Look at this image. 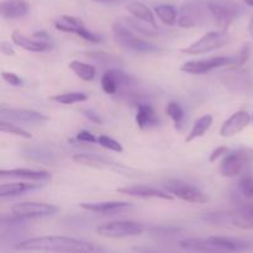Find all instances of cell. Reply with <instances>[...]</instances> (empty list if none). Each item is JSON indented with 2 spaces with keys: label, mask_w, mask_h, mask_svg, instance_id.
<instances>
[{
  "label": "cell",
  "mask_w": 253,
  "mask_h": 253,
  "mask_svg": "<svg viewBox=\"0 0 253 253\" xmlns=\"http://www.w3.org/2000/svg\"><path fill=\"white\" fill-rule=\"evenodd\" d=\"M0 51H1L2 54H5V56H14L15 54V49L12 48L11 44L9 43V42H5L2 41L1 43H0Z\"/></svg>",
  "instance_id": "obj_46"
},
{
  "label": "cell",
  "mask_w": 253,
  "mask_h": 253,
  "mask_svg": "<svg viewBox=\"0 0 253 253\" xmlns=\"http://www.w3.org/2000/svg\"><path fill=\"white\" fill-rule=\"evenodd\" d=\"M113 37L115 43L127 52H133V53H158V52H162L161 47L136 36L131 31L130 27H127L121 21L114 22Z\"/></svg>",
  "instance_id": "obj_2"
},
{
  "label": "cell",
  "mask_w": 253,
  "mask_h": 253,
  "mask_svg": "<svg viewBox=\"0 0 253 253\" xmlns=\"http://www.w3.org/2000/svg\"><path fill=\"white\" fill-rule=\"evenodd\" d=\"M249 32H250V35H251L252 39H253V16H252V19L250 20V24H249Z\"/></svg>",
  "instance_id": "obj_47"
},
{
  "label": "cell",
  "mask_w": 253,
  "mask_h": 253,
  "mask_svg": "<svg viewBox=\"0 0 253 253\" xmlns=\"http://www.w3.org/2000/svg\"><path fill=\"white\" fill-rule=\"evenodd\" d=\"M98 143L101 146V147L106 148V150L114 151V152L121 153V152H123V150H124L120 142H118L116 140H114V138L109 137V136H105V135L99 136Z\"/></svg>",
  "instance_id": "obj_39"
},
{
  "label": "cell",
  "mask_w": 253,
  "mask_h": 253,
  "mask_svg": "<svg viewBox=\"0 0 253 253\" xmlns=\"http://www.w3.org/2000/svg\"><path fill=\"white\" fill-rule=\"evenodd\" d=\"M1 78L6 82L7 84L12 86H22L24 85V81L20 76H17L14 72H1Z\"/></svg>",
  "instance_id": "obj_41"
},
{
  "label": "cell",
  "mask_w": 253,
  "mask_h": 253,
  "mask_svg": "<svg viewBox=\"0 0 253 253\" xmlns=\"http://www.w3.org/2000/svg\"><path fill=\"white\" fill-rule=\"evenodd\" d=\"M133 205L127 202H96V203H82V209L86 211L96 212V214H115V212L125 211L131 209Z\"/></svg>",
  "instance_id": "obj_18"
},
{
  "label": "cell",
  "mask_w": 253,
  "mask_h": 253,
  "mask_svg": "<svg viewBox=\"0 0 253 253\" xmlns=\"http://www.w3.org/2000/svg\"><path fill=\"white\" fill-rule=\"evenodd\" d=\"M212 120L214 119H212L211 115H203L202 118L198 119L194 123V125H193L190 132L188 133L187 138H185V142H192V141L197 140V138L203 137L205 135V132L211 127Z\"/></svg>",
  "instance_id": "obj_29"
},
{
  "label": "cell",
  "mask_w": 253,
  "mask_h": 253,
  "mask_svg": "<svg viewBox=\"0 0 253 253\" xmlns=\"http://www.w3.org/2000/svg\"><path fill=\"white\" fill-rule=\"evenodd\" d=\"M245 2H246L247 5H250V6H253V0H244Z\"/></svg>",
  "instance_id": "obj_49"
},
{
  "label": "cell",
  "mask_w": 253,
  "mask_h": 253,
  "mask_svg": "<svg viewBox=\"0 0 253 253\" xmlns=\"http://www.w3.org/2000/svg\"><path fill=\"white\" fill-rule=\"evenodd\" d=\"M183 232L179 227L173 226H155L150 230V235L156 241H172L173 239L178 237Z\"/></svg>",
  "instance_id": "obj_33"
},
{
  "label": "cell",
  "mask_w": 253,
  "mask_h": 253,
  "mask_svg": "<svg viewBox=\"0 0 253 253\" xmlns=\"http://www.w3.org/2000/svg\"><path fill=\"white\" fill-rule=\"evenodd\" d=\"M76 138H77V141H79V142H84V143H95V142H98V138H96L95 136H94L93 133H91L90 131H88V130L79 131V132L77 133Z\"/></svg>",
  "instance_id": "obj_42"
},
{
  "label": "cell",
  "mask_w": 253,
  "mask_h": 253,
  "mask_svg": "<svg viewBox=\"0 0 253 253\" xmlns=\"http://www.w3.org/2000/svg\"><path fill=\"white\" fill-rule=\"evenodd\" d=\"M210 14L219 30L227 31L232 22L244 12L241 4L236 0H207Z\"/></svg>",
  "instance_id": "obj_5"
},
{
  "label": "cell",
  "mask_w": 253,
  "mask_h": 253,
  "mask_svg": "<svg viewBox=\"0 0 253 253\" xmlns=\"http://www.w3.org/2000/svg\"><path fill=\"white\" fill-rule=\"evenodd\" d=\"M51 173L46 170L29 169V168H15V169H1L0 178H20V179L35 180V182H47L51 179Z\"/></svg>",
  "instance_id": "obj_20"
},
{
  "label": "cell",
  "mask_w": 253,
  "mask_h": 253,
  "mask_svg": "<svg viewBox=\"0 0 253 253\" xmlns=\"http://www.w3.org/2000/svg\"><path fill=\"white\" fill-rule=\"evenodd\" d=\"M121 22L126 25L127 27H130L133 31H137L141 35H147V36H157L158 34H161V31L158 30V27L152 26V25L147 24L145 21H141L138 19H131V17H124L120 20Z\"/></svg>",
  "instance_id": "obj_30"
},
{
  "label": "cell",
  "mask_w": 253,
  "mask_h": 253,
  "mask_svg": "<svg viewBox=\"0 0 253 253\" xmlns=\"http://www.w3.org/2000/svg\"><path fill=\"white\" fill-rule=\"evenodd\" d=\"M41 187L42 184H35V183H6L0 187V198L5 199V198L17 197L26 192L40 189Z\"/></svg>",
  "instance_id": "obj_26"
},
{
  "label": "cell",
  "mask_w": 253,
  "mask_h": 253,
  "mask_svg": "<svg viewBox=\"0 0 253 253\" xmlns=\"http://www.w3.org/2000/svg\"><path fill=\"white\" fill-rule=\"evenodd\" d=\"M69 69L83 81H91L95 77L96 72L95 67L81 61H72L69 63Z\"/></svg>",
  "instance_id": "obj_34"
},
{
  "label": "cell",
  "mask_w": 253,
  "mask_h": 253,
  "mask_svg": "<svg viewBox=\"0 0 253 253\" xmlns=\"http://www.w3.org/2000/svg\"><path fill=\"white\" fill-rule=\"evenodd\" d=\"M0 130H1L2 132H7V133H11V135L20 136V137L27 138V140L32 138V135L29 132V131L24 130V128L20 127V126L14 125L12 123H10V121H6V120L0 121Z\"/></svg>",
  "instance_id": "obj_38"
},
{
  "label": "cell",
  "mask_w": 253,
  "mask_h": 253,
  "mask_svg": "<svg viewBox=\"0 0 253 253\" xmlns=\"http://www.w3.org/2000/svg\"><path fill=\"white\" fill-rule=\"evenodd\" d=\"M72 160L76 163L82 166H88V167L93 168H113V169H118L120 165L114 162L111 158L105 157L103 155H95V153H77L72 157Z\"/></svg>",
  "instance_id": "obj_19"
},
{
  "label": "cell",
  "mask_w": 253,
  "mask_h": 253,
  "mask_svg": "<svg viewBox=\"0 0 253 253\" xmlns=\"http://www.w3.org/2000/svg\"><path fill=\"white\" fill-rule=\"evenodd\" d=\"M116 192L121 193V194L130 195V197H137L143 198V199H165V200H172L173 195L169 194L168 192H163V190L156 189V188L147 187V185H131V187H124L118 188Z\"/></svg>",
  "instance_id": "obj_17"
},
{
  "label": "cell",
  "mask_w": 253,
  "mask_h": 253,
  "mask_svg": "<svg viewBox=\"0 0 253 253\" xmlns=\"http://www.w3.org/2000/svg\"><path fill=\"white\" fill-rule=\"evenodd\" d=\"M211 17L207 0H192L180 6L178 11V26L183 29L204 26Z\"/></svg>",
  "instance_id": "obj_4"
},
{
  "label": "cell",
  "mask_w": 253,
  "mask_h": 253,
  "mask_svg": "<svg viewBox=\"0 0 253 253\" xmlns=\"http://www.w3.org/2000/svg\"><path fill=\"white\" fill-rule=\"evenodd\" d=\"M227 152H229V148L225 147V146H220V147L215 148V150L210 153L209 162H215V161H217V158H220L221 156L226 155Z\"/></svg>",
  "instance_id": "obj_45"
},
{
  "label": "cell",
  "mask_w": 253,
  "mask_h": 253,
  "mask_svg": "<svg viewBox=\"0 0 253 253\" xmlns=\"http://www.w3.org/2000/svg\"><path fill=\"white\" fill-rule=\"evenodd\" d=\"M136 109H137V113H136L135 121L141 130L156 127L160 124V119H158L155 109L148 103L137 104Z\"/></svg>",
  "instance_id": "obj_22"
},
{
  "label": "cell",
  "mask_w": 253,
  "mask_h": 253,
  "mask_svg": "<svg viewBox=\"0 0 253 253\" xmlns=\"http://www.w3.org/2000/svg\"><path fill=\"white\" fill-rule=\"evenodd\" d=\"M166 192L172 194L173 197L178 198L180 200H184L187 203H193V204H205L209 202V197L198 189L197 187L188 183L180 182V180H169L165 185Z\"/></svg>",
  "instance_id": "obj_11"
},
{
  "label": "cell",
  "mask_w": 253,
  "mask_h": 253,
  "mask_svg": "<svg viewBox=\"0 0 253 253\" xmlns=\"http://www.w3.org/2000/svg\"><path fill=\"white\" fill-rule=\"evenodd\" d=\"M208 239L219 249V251H247L252 247V242L234 237L210 236Z\"/></svg>",
  "instance_id": "obj_23"
},
{
  "label": "cell",
  "mask_w": 253,
  "mask_h": 253,
  "mask_svg": "<svg viewBox=\"0 0 253 253\" xmlns=\"http://www.w3.org/2000/svg\"><path fill=\"white\" fill-rule=\"evenodd\" d=\"M155 14L166 26H174L178 21V12L174 6L168 4H160L155 6Z\"/></svg>",
  "instance_id": "obj_31"
},
{
  "label": "cell",
  "mask_w": 253,
  "mask_h": 253,
  "mask_svg": "<svg viewBox=\"0 0 253 253\" xmlns=\"http://www.w3.org/2000/svg\"><path fill=\"white\" fill-rule=\"evenodd\" d=\"M82 114H83V115L85 116L89 121H91V123L98 124V125H103L104 124L103 119L100 118V115H99V114H96L94 110H91V109H85V110H82Z\"/></svg>",
  "instance_id": "obj_43"
},
{
  "label": "cell",
  "mask_w": 253,
  "mask_h": 253,
  "mask_svg": "<svg viewBox=\"0 0 253 253\" xmlns=\"http://www.w3.org/2000/svg\"><path fill=\"white\" fill-rule=\"evenodd\" d=\"M58 207L47 203L37 202H22L17 203L11 208V211L19 216L27 217V219H35V217L51 216L58 211Z\"/></svg>",
  "instance_id": "obj_13"
},
{
  "label": "cell",
  "mask_w": 253,
  "mask_h": 253,
  "mask_svg": "<svg viewBox=\"0 0 253 253\" xmlns=\"http://www.w3.org/2000/svg\"><path fill=\"white\" fill-rule=\"evenodd\" d=\"M83 54L85 58L91 59V61L100 64V66H120L123 63V61L119 57L110 53H106L104 51H88L84 52Z\"/></svg>",
  "instance_id": "obj_32"
},
{
  "label": "cell",
  "mask_w": 253,
  "mask_h": 253,
  "mask_svg": "<svg viewBox=\"0 0 253 253\" xmlns=\"http://www.w3.org/2000/svg\"><path fill=\"white\" fill-rule=\"evenodd\" d=\"M54 27L58 31L77 35L91 43H100L103 41L100 35L88 30L79 17L71 16V15H62L58 20L54 21Z\"/></svg>",
  "instance_id": "obj_9"
},
{
  "label": "cell",
  "mask_w": 253,
  "mask_h": 253,
  "mask_svg": "<svg viewBox=\"0 0 253 253\" xmlns=\"http://www.w3.org/2000/svg\"><path fill=\"white\" fill-rule=\"evenodd\" d=\"M252 121H253V116H252Z\"/></svg>",
  "instance_id": "obj_50"
},
{
  "label": "cell",
  "mask_w": 253,
  "mask_h": 253,
  "mask_svg": "<svg viewBox=\"0 0 253 253\" xmlns=\"http://www.w3.org/2000/svg\"><path fill=\"white\" fill-rule=\"evenodd\" d=\"M203 220L212 222V224H222L224 222V215L220 212H207L203 215Z\"/></svg>",
  "instance_id": "obj_44"
},
{
  "label": "cell",
  "mask_w": 253,
  "mask_h": 253,
  "mask_svg": "<svg viewBox=\"0 0 253 253\" xmlns=\"http://www.w3.org/2000/svg\"><path fill=\"white\" fill-rule=\"evenodd\" d=\"M250 53H251V47H250V44H244V47L240 49L239 53L236 56H234V63L231 64L232 69H237L241 66H244L249 61Z\"/></svg>",
  "instance_id": "obj_40"
},
{
  "label": "cell",
  "mask_w": 253,
  "mask_h": 253,
  "mask_svg": "<svg viewBox=\"0 0 253 253\" xmlns=\"http://www.w3.org/2000/svg\"><path fill=\"white\" fill-rule=\"evenodd\" d=\"M11 40L16 46L31 52H48L54 48V41L44 31L35 32L31 36L21 34L20 31H14L11 34Z\"/></svg>",
  "instance_id": "obj_8"
},
{
  "label": "cell",
  "mask_w": 253,
  "mask_h": 253,
  "mask_svg": "<svg viewBox=\"0 0 253 253\" xmlns=\"http://www.w3.org/2000/svg\"><path fill=\"white\" fill-rule=\"evenodd\" d=\"M251 123V116L247 111L240 110L237 113L232 114L224 124H222L221 128H220V135L222 137H231V136L237 135L241 132L244 128L249 126Z\"/></svg>",
  "instance_id": "obj_16"
},
{
  "label": "cell",
  "mask_w": 253,
  "mask_h": 253,
  "mask_svg": "<svg viewBox=\"0 0 253 253\" xmlns=\"http://www.w3.org/2000/svg\"><path fill=\"white\" fill-rule=\"evenodd\" d=\"M49 100L56 101V103L59 104H64V105H72V104L88 100V95L85 93H81V91H71V93L57 94V95L51 96Z\"/></svg>",
  "instance_id": "obj_35"
},
{
  "label": "cell",
  "mask_w": 253,
  "mask_h": 253,
  "mask_svg": "<svg viewBox=\"0 0 253 253\" xmlns=\"http://www.w3.org/2000/svg\"><path fill=\"white\" fill-rule=\"evenodd\" d=\"M179 246L182 250L185 251H198V252H217V249L215 245L211 244L209 239H184L179 241Z\"/></svg>",
  "instance_id": "obj_28"
},
{
  "label": "cell",
  "mask_w": 253,
  "mask_h": 253,
  "mask_svg": "<svg viewBox=\"0 0 253 253\" xmlns=\"http://www.w3.org/2000/svg\"><path fill=\"white\" fill-rule=\"evenodd\" d=\"M0 116L1 120L16 121V123L25 124H41L48 120L46 115L35 110H27V109H15L7 108V106L1 105L0 108Z\"/></svg>",
  "instance_id": "obj_14"
},
{
  "label": "cell",
  "mask_w": 253,
  "mask_h": 253,
  "mask_svg": "<svg viewBox=\"0 0 253 253\" xmlns=\"http://www.w3.org/2000/svg\"><path fill=\"white\" fill-rule=\"evenodd\" d=\"M95 231L100 236L118 239V237L138 236L145 231V226L141 222L127 220V221H113L100 225L96 227Z\"/></svg>",
  "instance_id": "obj_10"
},
{
  "label": "cell",
  "mask_w": 253,
  "mask_h": 253,
  "mask_svg": "<svg viewBox=\"0 0 253 253\" xmlns=\"http://www.w3.org/2000/svg\"><path fill=\"white\" fill-rule=\"evenodd\" d=\"M21 155L32 162L42 165H53L57 161L56 155L43 147H25L21 150Z\"/></svg>",
  "instance_id": "obj_25"
},
{
  "label": "cell",
  "mask_w": 253,
  "mask_h": 253,
  "mask_svg": "<svg viewBox=\"0 0 253 253\" xmlns=\"http://www.w3.org/2000/svg\"><path fill=\"white\" fill-rule=\"evenodd\" d=\"M126 10H127L132 16H135L136 19L147 22V24L152 25V26L155 27H158L157 22H156L155 14H153L152 10H151L147 5L143 4V2H130V4L126 5Z\"/></svg>",
  "instance_id": "obj_27"
},
{
  "label": "cell",
  "mask_w": 253,
  "mask_h": 253,
  "mask_svg": "<svg viewBox=\"0 0 253 253\" xmlns=\"http://www.w3.org/2000/svg\"><path fill=\"white\" fill-rule=\"evenodd\" d=\"M17 251H43V252H91L103 249L93 244L66 236H42L20 241L14 247Z\"/></svg>",
  "instance_id": "obj_1"
},
{
  "label": "cell",
  "mask_w": 253,
  "mask_h": 253,
  "mask_svg": "<svg viewBox=\"0 0 253 253\" xmlns=\"http://www.w3.org/2000/svg\"><path fill=\"white\" fill-rule=\"evenodd\" d=\"M94 1H98V2H113L115 0H94Z\"/></svg>",
  "instance_id": "obj_48"
},
{
  "label": "cell",
  "mask_w": 253,
  "mask_h": 253,
  "mask_svg": "<svg viewBox=\"0 0 253 253\" xmlns=\"http://www.w3.org/2000/svg\"><path fill=\"white\" fill-rule=\"evenodd\" d=\"M220 79H221L222 84L234 93H250L253 89L252 77L245 72L237 71V69L222 73Z\"/></svg>",
  "instance_id": "obj_15"
},
{
  "label": "cell",
  "mask_w": 253,
  "mask_h": 253,
  "mask_svg": "<svg viewBox=\"0 0 253 253\" xmlns=\"http://www.w3.org/2000/svg\"><path fill=\"white\" fill-rule=\"evenodd\" d=\"M253 168V148L241 147L227 152L220 163V174L222 177H240Z\"/></svg>",
  "instance_id": "obj_3"
},
{
  "label": "cell",
  "mask_w": 253,
  "mask_h": 253,
  "mask_svg": "<svg viewBox=\"0 0 253 253\" xmlns=\"http://www.w3.org/2000/svg\"><path fill=\"white\" fill-rule=\"evenodd\" d=\"M136 85V78L118 68H109L101 77V88L109 95H115L119 91L133 89Z\"/></svg>",
  "instance_id": "obj_7"
},
{
  "label": "cell",
  "mask_w": 253,
  "mask_h": 253,
  "mask_svg": "<svg viewBox=\"0 0 253 253\" xmlns=\"http://www.w3.org/2000/svg\"><path fill=\"white\" fill-rule=\"evenodd\" d=\"M234 63V56H219L211 57V58L205 59H194V61H188L180 67V71L189 74H204L212 69L220 68V67L231 66Z\"/></svg>",
  "instance_id": "obj_12"
},
{
  "label": "cell",
  "mask_w": 253,
  "mask_h": 253,
  "mask_svg": "<svg viewBox=\"0 0 253 253\" xmlns=\"http://www.w3.org/2000/svg\"><path fill=\"white\" fill-rule=\"evenodd\" d=\"M235 226L244 230L253 229V202L240 205L230 216Z\"/></svg>",
  "instance_id": "obj_24"
},
{
  "label": "cell",
  "mask_w": 253,
  "mask_h": 253,
  "mask_svg": "<svg viewBox=\"0 0 253 253\" xmlns=\"http://www.w3.org/2000/svg\"><path fill=\"white\" fill-rule=\"evenodd\" d=\"M166 113L173 120V124H174V127L177 130H182L183 121H184V109L177 101H170L169 104L166 108Z\"/></svg>",
  "instance_id": "obj_36"
},
{
  "label": "cell",
  "mask_w": 253,
  "mask_h": 253,
  "mask_svg": "<svg viewBox=\"0 0 253 253\" xmlns=\"http://www.w3.org/2000/svg\"><path fill=\"white\" fill-rule=\"evenodd\" d=\"M230 41V36L227 31L217 30V31H210L205 34L202 39L193 42L188 47L182 49L183 53L190 54V56H197V54H204L208 52L215 51V49L221 48L222 46Z\"/></svg>",
  "instance_id": "obj_6"
},
{
  "label": "cell",
  "mask_w": 253,
  "mask_h": 253,
  "mask_svg": "<svg viewBox=\"0 0 253 253\" xmlns=\"http://www.w3.org/2000/svg\"><path fill=\"white\" fill-rule=\"evenodd\" d=\"M239 190L246 199L253 198V168L240 175Z\"/></svg>",
  "instance_id": "obj_37"
},
{
  "label": "cell",
  "mask_w": 253,
  "mask_h": 253,
  "mask_svg": "<svg viewBox=\"0 0 253 253\" xmlns=\"http://www.w3.org/2000/svg\"><path fill=\"white\" fill-rule=\"evenodd\" d=\"M1 16L6 20H16L29 14L30 5L26 0H1Z\"/></svg>",
  "instance_id": "obj_21"
}]
</instances>
